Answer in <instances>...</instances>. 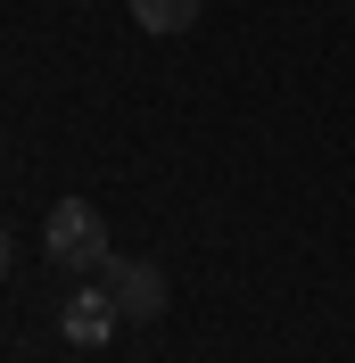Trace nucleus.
<instances>
[{"instance_id":"nucleus-1","label":"nucleus","mask_w":355,"mask_h":363,"mask_svg":"<svg viewBox=\"0 0 355 363\" xmlns=\"http://www.w3.org/2000/svg\"><path fill=\"white\" fill-rule=\"evenodd\" d=\"M42 256L58 272H75V281H99V272H108V215H99V206L91 199H58L42 215Z\"/></svg>"},{"instance_id":"nucleus-2","label":"nucleus","mask_w":355,"mask_h":363,"mask_svg":"<svg viewBox=\"0 0 355 363\" xmlns=\"http://www.w3.org/2000/svg\"><path fill=\"white\" fill-rule=\"evenodd\" d=\"M99 281L116 289V314H124V322H157V314H165V297H174V289H165V272H157L149 256H108Z\"/></svg>"},{"instance_id":"nucleus-3","label":"nucleus","mask_w":355,"mask_h":363,"mask_svg":"<svg viewBox=\"0 0 355 363\" xmlns=\"http://www.w3.org/2000/svg\"><path fill=\"white\" fill-rule=\"evenodd\" d=\"M116 289L108 281H75L67 289V306H58V339L67 347H108V330H116Z\"/></svg>"},{"instance_id":"nucleus-4","label":"nucleus","mask_w":355,"mask_h":363,"mask_svg":"<svg viewBox=\"0 0 355 363\" xmlns=\"http://www.w3.org/2000/svg\"><path fill=\"white\" fill-rule=\"evenodd\" d=\"M133 25H141V33H157V42H174V33L199 25V0H133Z\"/></svg>"},{"instance_id":"nucleus-5","label":"nucleus","mask_w":355,"mask_h":363,"mask_svg":"<svg viewBox=\"0 0 355 363\" xmlns=\"http://www.w3.org/2000/svg\"><path fill=\"white\" fill-rule=\"evenodd\" d=\"M9 264H17V240H9V223H0V272H9Z\"/></svg>"}]
</instances>
